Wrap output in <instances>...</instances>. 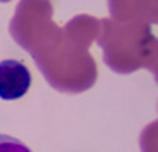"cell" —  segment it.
<instances>
[{
	"label": "cell",
	"instance_id": "7a4b0ae2",
	"mask_svg": "<svg viewBox=\"0 0 158 152\" xmlns=\"http://www.w3.org/2000/svg\"><path fill=\"white\" fill-rule=\"evenodd\" d=\"M0 152H32V149L15 136L0 133Z\"/></svg>",
	"mask_w": 158,
	"mask_h": 152
},
{
	"label": "cell",
	"instance_id": "6da1fadb",
	"mask_svg": "<svg viewBox=\"0 0 158 152\" xmlns=\"http://www.w3.org/2000/svg\"><path fill=\"white\" fill-rule=\"evenodd\" d=\"M32 84V74L22 62L6 59L0 62V98L11 101L22 98Z\"/></svg>",
	"mask_w": 158,
	"mask_h": 152
}]
</instances>
